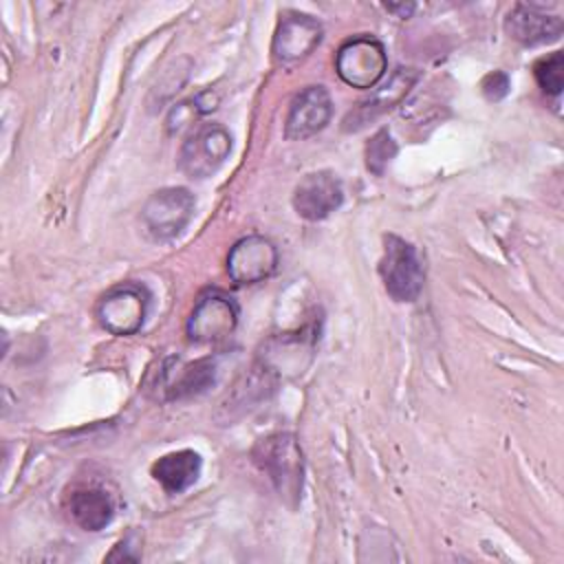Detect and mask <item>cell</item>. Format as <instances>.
Masks as SVG:
<instances>
[{"mask_svg":"<svg viewBox=\"0 0 564 564\" xmlns=\"http://www.w3.org/2000/svg\"><path fill=\"white\" fill-rule=\"evenodd\" d=\"M256 465L269 476L275 491L295 507L302 498L304 456L300 443L289 432H275L260 438L251 452Z\"/></svg>","mask_w":564,"mask_h":564,"instance_id":"obj_1","label":"cell"},{"mask_svg":"<svg viewBox=\"0 0 564 564\" xmlns=\"http://www.w3.org/2000/svg\"><path fill=\"white\" fill-rule=\"evenodd\" d=\"M383 258L379 262V275L388 295L397 302H414L425 282V267L414 245L390 234L383 238Z\"/></svg>","mask_w":564,"mask_h":564,"instance_id":"obj_2","label":"cell"},{"mask_svg":"<svg viewBox=\"0 0 564 564\" xmlns=\"http://www.w3.org/2000/svg\"><path fill=\"white\" fill-rule=\"evenodd\" d=\"M148 308L150 291L139 282H123L101 295L95 315L104 330L117 337H128L141 330Z\"/></svg>","mask_w":564,"mask_h":564,"instance_id":"obj_3","label":"cell"},{"mask_svg":"<svg viewBox=\"0 0 564 564\" xmlns=\"http://www.w3.org/2000/svg\"><path fill=\"white\" fill-rule=\"evenodd\" d=\"M194 194L185 187H163L150 194L141 209V223L156 242L174 240L183 234L194 216Z\"/></svg>","mask_w":564,"mask_h":564,"instance_id":"obj_4","label":"cell"},{"mask_svg":"<svg viewBox=\"0 0 564 564\" xmlns=\"http://www.w3.org/2000/svg\"><path fill=\"white\" fill-rule=\"evenodd\" d=\"M388 68V55L377 37L359 35L344 42L335 55L339 79L352 88H375Z\"/></svg>","mask_w":564,"mask_h":564,"instance_id":"obj_5","label":"cell"},{"mask_svg":"<svg viewBox=\"0 0 564 564\" xmlns=\"http://www.w3.org/2000/svg\"><path fill=\"white\" fill-rule=\"evenodd\" d=\"M231 152V134L220 123L198 126L181 145L178 167L185 176L200 181L218 172Z\"/></svg>","mask_w":564,"mask_h":564,"instance_id":"obj_6","label":"cell"},{"mask_svg":"<svg viewBox=\"0 0 564 564\" xmlns=\"http://www.w3.org/2000/svg\"><path fill=\"white\" fill-rule=\"evenodd\" d=\"M238 326V306L231 297L220 291L203 293L189 317H187V337L194 344H216L229 337Z\"/></svg>","mask_w":564,"mask_h":564,"instance_id":"obj_7","label":"cell"},{"mask_svg":"<svg viewBox=\"0 0 564 564\" xmlns=\"http://www.w3.org/2000/svg\"><path fill=\"white\" fill-rule=\"evenodd\" d=\"M278 269V249L264 236L240 238L227 253V273L236 286L258 284Z\"/></svg>","mask_w":564,"mask_h":564,"instance_id":"obj_8","label":"cell"},{"mask_svg":"<svg viewBox=\"0 0 564 564\" xmlns=\"http://www.w3.org/2000/svg\"><path fill=\"white\" fill-rule=\"evenodd\" d=\"M322 24L313 15L289 11L280 15L271 53L280 64L300 62L315 51V46L322 42Z\"/></svg>","mask_w":564,"mask_h":564,"instance_id":"obj_9","label":"cell"},{"mask_svg":"<svg viewBox=\"0 0 564 564\" xmlns=\"http://www.w3.org/2000/svg\"><path fill=\"white\" fill-rule=\"evenodd\" d=\"M344 203V187L337 174L328 170L306 174L293 192V209L304 220H324Z\"/></svg>","mask_w":564,"mask_h":564,"instance_id":"obj_10","label":"cell"},{"mask_svg":"<svg viewBox=\"0 0 564 564\" xmlns=\"http://www.w3.org/2000/svg\"><path fill=\"white\" fill-rule=\"evenodd\" d=\"M333 115V99L324 86H308L297 93L289 106L284 137L302 141L324 130Z\"/></svg>","mask_w":564,"mask_h":564,"instance_id":"obj_11","label":"cell"},{"mask_svg":"<svg viewBox=\"0 0 564 564\" xmlns=\"http://www.w3.org/2000/svg\"><path fill=\"white\" fill-rule=\"evenodd\" d=\"M419 73L414 68H397L386 84H381L366 101H361L355 112L346 117V130H357L366 126L368 121L381 117L383 112L392 110L403 101V97L410 93V88L416 84Z\"/></svg>","mask_w":564,"mask_h":564,"instance_id":"obj_12","label":"cell"},{"mask_svg":"<svg viewBox=\"0 0 564 564\" xmlns=\"http://www.w3.org/2000/svg\"><path fill=\"white\" fill-rule=\"evenodd\" d=\"M505 29L511 40L524 46H538L560 40L564 24L562 18L549 15L533 4H516L505 18Z\"/></svg>","mask_w":564,"mask_h":564,"instance_id":"obj_13","label":"cell"},{"mask_svg":"<svg viewBox=\"0 0 564 564\" xmlns=\"http://www.w3.org/2000/svg\"><path fill=\"white\" fill-rule=\"evenodd\" d=\"M218 375V364L214 357H203L196 361H181L170 359L163 368L161 388L165 390L167 399H185L192 394L205 392Z\"/></svg>","mask_w":564,"mask_h":564,"instance_id":"obj_14","label":"cell"},{"mask_svg":"<svg viewBox=\"0 0 564 564\" xmlns=\"http://www.w3.org/2000/svg\"><path fill=\"white\" fill-rule=\"evenodd\" d=\"M200 467L203 460L194 449H178L161 456L152 465V476L167 494H183L198 480Z\"/></svg>","mask_w":564,"mask_h":564,"instance_id":"obj_15","label":"cell"},{"mask_svg":"<svg viewBox=\"0 0 564 564\" xmlns=\"http://www.w3.org/2000/svg\"><path fill=\"white\" fill-rule=\"evenodd\" d=\"M68 511L75 524H79L84 531H101L112 522L115 505L104 489L90 487V489H79L70 496Z\"/></svg>","mask_w":564,"mask_h":564,"instance_id":"obj_16","label":"cell"},{"mask_svg":"<svg viewBox=\"0 0 564 564\" xmlns=\"http://www.w3.org/2000/svg\"><path fill=\"white\" fill-rule=\"evenodd\" d=\"M216 106H218V95L214 90H203L192 99L174 104L165 117V128L170 134H176L189 128L198 117L212 112Z\"/></svg>","mask_w":564,"mask_h":564,"instance_id":"obj_17","label":"cell"},{"mask_svg":"<svg viewBox=\"0 0 564 564\" xmlns=\"http://www.w3.org/2000/svg\"><path fill=\"white\" fill-rule=\"evenodd\" d=\"M533 75L538 86L551 95V97H560L562 88H564V55L562 51H555L546 57H540L533 64Z\"/></svg>","mask_w":564,"mask_h":564,"instance_id":"obj_18","label":"cell"},{"mask_svg":"<svg viewBox=\"0 0 564 564\" xmlns=\"http://www.w3.org/2000/svg\"><path fill=\"white\" fill-rule=\"evenodd\" d=\"M394 154H397V143L390 137V132L381 128L377 134H372V139L366 145V167L372 174L381 176L388 163L394 159Z\"/></svg>","mask_w":564,"mask_h":564,"instance_id":"obj_19","label":"cell"},{"mask_svg":"<svg viewBox=\"0 0 564 564\" xmlns=\"http://www.w3.org/2000/svg\"><path fill=\"white\" fill-rule=\"evenodd\" d=\"M509 88H511V79L505 70H494V73H487L480 82V93L485 95L487 101H500L509 95Z\"/></svg>","mask_w":564,"mask_h":564,"instance_id":"obj_20","label":"cell"},{"mask_svg":"<svg viewBox=\"0 0 564 564\" xmlns=\"http://www.w3.org/2000/svg\"><path fill=\"white\" fill-rule=\"evenodd\" d=\"M130 540H132V535H128V538H123L115 549H112V553L106 557V560H139L141 555H137V553H130V549H137V546H130Z\"/></svg>","mask_w":564,"mask_h":564,"instance_id":"obj_21","label":"cell"},{"mask_svg":"<svg viewBox=\"0 0 564 564\" xmlns=\"http://www.w3.org/2000/svg\"><path fill=\"white\" fill-rule=\"evenodd\" d=\"M386 9L397 13L399 18H408L414 11V4H386Z\"/></svg>","mask_w":564,"mask_h":564,"instance_id":"obj_22","label":"cell"}]
</instances>
